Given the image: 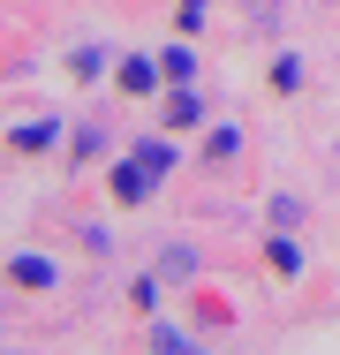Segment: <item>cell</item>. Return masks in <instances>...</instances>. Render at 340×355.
<instances>
[{"mask_svg":"<svg viewBox=\"0 0 340 355\" xmlns=\"http://www.w3.org/2000/svg\"><path fill=\"white\" fill-rule=\"evenodd\" d=\"M159 166H167V151H151L144 166H121V174H114V197H121V205H136V197L151 189V174H159Z\"/></svg>","mask_w":340,"mask_h":355,"instance_id":"obj_1","label":"cell"}]
</instances>
